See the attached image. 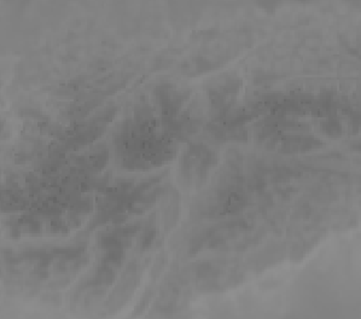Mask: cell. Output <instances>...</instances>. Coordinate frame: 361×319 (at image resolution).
<instances>
[{
    "label": "cell",
    "instance_id": "1",
    "mask_svg": "<svg viewBox=\"0 0 361 319\" xmlns=\"http://www.w3.org/2000/svg\"><path fill=\"white\" fill-rule=\"evenodd\" d=\"M116 156L122 167L147 171L172 160L177 147L172 136L159 133L149 108L135 113V120L122 124L114 137Z\"/></svg>",
    "mask_w": 361,
    "mask_h": 319
},
{
    "label": "cell",
    "instance_id": "2",
    "mask_svg": "<svg viewBox=\"0 0 361 319\" xmlns=\"http://www.w3.org/2000/svg\"><path fill=\"white\" fill-rule=\"evenodd\" d=\"M218 162L214 152L202 144H193L184 152L179 164V181L185 188H202L212 168Z\"/></svg>",
    "mask_w": 361,
    "mask_h": 319
},
{
    "label": "cell",
    "instance_id": "3",
    "mask_svg": "<svg viewBox=\"0 0 361 319\" xmlns=\"http://www.w3.org/2000/svg\"><path fill=\"white\" fill-rule=\"evenodd\" d=\"M156 105L160 110L164 125L176 121V116L188 101L189 92L180 91L171 84H164L156 88L154 92Z\"/></svg>",
    "mask_w": 361,
    "mask_h": 319
}]
</instances>
